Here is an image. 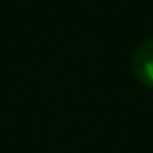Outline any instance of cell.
Here are the masks:
<instances>
[{
  "label": "cell",
  "mask_w": 153,
  "mask_h": 153,
  "mask_svg": "<svg viewBox=\"0 0 153 153\" xmlns=\"http://www.w3.org/2000/svg\"><path fill=\"white\" fill-rule=\"evenodd\" d=\"M131 72L142 87L153 88V38L135 47L131 54Z\"/></svg>",
  "instance_id": "cell-1"
}]
</instances>
